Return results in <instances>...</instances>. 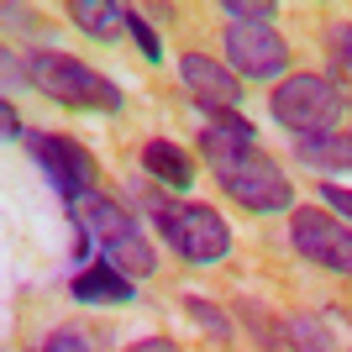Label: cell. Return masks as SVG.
<instances>
[{"label":"cell","instance_id":"6da1fadb","mask_svg":"<svg viewBox=\"0 0 352 352\" xmlns=\"http://www.w3.org/2000/svg\"><path fill=\"white\" fill-rule=\"evenodd\" d=\"M200 147H206V163L216 168L221 190L232 195L236 206H248L252 216H274V210L294 206L289 174L258 147V137H252V126L242 116L210 121L206 132H200Z\"/></svg>","mask_w":352,"mask_h":352},{"label":"cell","instance_id":"7a4b0ae2","mask_svg":"<svg viewBox=\"0 0 352 352\" xmlns=\"http://www.w3.org/2000/svg\"><path fill=\"white\" fill-rule=\"evenodd\" d=\"M69 210H74V226H79L89 242H100L105 263L116 268V274H126V279H147V274L158 268V252H153L147 232L111 200V195H89V200H79V206H69Z\"/></svg>","mask_w":352,"mask_h":352},{"label":"cell","instance_id":"3957f363","mask_svg":"<svg viewBox=\"0 0 352 352\" xmlns=\"http://www.w3.org/2000/svg\"><path fill=\"white\" fill-rule=\"evenodd\" d=\"M32 85L43 89L47 100L74 105V111H121V89L105 79L100 69H89L85 58L69 53H32L27 58Z\"/></svg>","mask_w":352,"mask_h":352},{"label":"cell","instance_id":"277c9868","mask_svg":"<svg viewBox=\"0 0 352 352\" xmlns=\"http://www.w3.org/2000/svg\"><path fill=\"white\" fill-rule=\"evenodd\" d=\"M153 226L184 263H221L232 252V232L210 206L195 200H153Z\"/></svg>","mask_w":352,"mask_h":352},{"label":"cell","instance_id":"5b68a950","mask_svg":"<svg viewBox=\"0 0 352 352\" xmlns=\"http://www.w3.org/2000/svg\"><path fill=\"white\" fill-rule=\"evenodd\" d=\"M342 89L326 79V74H289L279 89H274V100H268V111H274V121L279 126H289L294 137H316V132H331L342 116Z\"/></svg>","mask_w":352,"mask_h":352},{"label":"cell","instance_id":"8992f818","mask_svg":"<svg viewBox=\"0 0 352 352\" xmlns=\"http://www.w3.org/2000/svg\"><path fill=\"white\" fill-rule=\"evenodd\" d=\"M27 142H32L37 168L47 174V184H53V190H58L69 206H79V200H89V195H95V184H100V163L89 158V153L74 142V137L37 132V137H27Z\"/></svg>","mask_w":352,"mask_h":352},{"label":"cell","instance_id":"52a82bcc","mask_svg":"<svg viewBox=\"0 0 352 352\" xmlns=\"http://www.w3.org/2000/svg\"><path fill=\"white\" fill-rule=\"evenodd\" d=\"M289 242L300 258H310L316 268H326V274H342V279H352V226H342L331 210H294L289 216Z\"/></svg>","mask_w":352,"mask_h":352},{"label":"cell","instance_id":"ba28073f","mask_svg":"<svg viewBox=\"0 0 352 352\" xmlns=\"http://www.w3.org/2000/svg\"><path fill=\"white\" fill-rule=\"evenodd\" d=\"M289 63V47L274 27H248V21H232L226 27V69L236 79H274Z\"/></svg>","mask_w":352,"mask_h":352},{"label":"cell","instance_id":"9c48e42d","mask_svg":"<svg viewBox=\"0 0 352 352\" xmlns=\"http://www.w3.org/2000/svg\"><path fill=\"white\" fill-rule=\"evenodd\" d=\"M179 74H184V85H190L195 105L206 111V116L226 121V116H242L236 105H242V79H236L226 63L206 58V53H184L179 58Z\"/></svg>","mask_w":352,"mask_h":352},{"label":"cell","instance_id":"30bf717a","mask_svg":"<svg viewBox=\"0 0 352 352\" xmlns=\"http://www.w3.org/2000/svg\"><path fill=\"white\" fill-rule=\"evenodd\" d=\"M142 168H147V179H158L163 190H190V184H195L190 153H184L179 142H168V137L142 142Z\"/></svg>","mask_w":352,"mask_h":352},{"label":"cell","instance_id":"8fae6325","mask_svg":"<svg viewBox=\"0 0 352 352\" xmlns=\"http://www.w3.org/2000/svg\"><path fill=\"white\" fill-rule=\"evenodd\" d=\"M132 279L126 274H116V268L105 263H95V268H85V274H74V300H85V305H126L132 300Z\"/></svg>","mask_w":352,"mask_h":352},{"label":"cell","instance_id":"7c38bea8","mask_svg":"<svg viewBox=\"0 0 352 352\" xmlns=\"http://www.w3.org/2000/svg\"><path fill=\"white\" fill-rule=\"evenodd\" d=\"M294 158L305 163V168H326V174H342V168H352V137H342V132L294 137Z\"/></svg>","mask_w":352,"mask_h":352},{"label":"cell","instance_id":"4fadbf2b","mask_svg":"<svg viewBox=\"0 0 352 352\" xmlns=\"http://www.w3.org/2000/svg\"><path fill=\"white\" fill-rule=\"evenodd\" d=\"M69 16L79 21V32H85V37H95V43L121 37V32H126V21H132V11H126V6H105V0H74Z\"/></svg>","mask_w":352,"mask_h":352},{"label":"cell","instance_id":"5bb4252c","mask_svg":"<svg viewBox=\"0 0 352 352\" xmlns=\"http://www.w3.org/2000/svg\"><path fill=\"white\" fill-rule=\"evenodd\" d=\"M284 342L294 352H331V331L321 326V316H289L284 321Z\"/></svg>","mask_w":352,"mask_h":352},{"label":"cell","instance_id":"9a60e30c","mask_svg":"<svg viewBox=\"0 0 352 352\" xmlns=\"http://www.w3.org/2000/svg\"><path fill=\"white\" fill-rule=\"evenodd\" d=\"M221 11L232 16V21H248V27H268V21L279 16V6H274V0H226Z\"/></svg>","mask_w":352,"mask_h":352},{"label":"cell","instance_id":"2e32d148","mask_svg":"<svg viewBox=\"0 0 352 352\" xmlns=\"http://www.w3.org/2000/svg\"><path fill=\"white\" fill-rule=\"evenodd\" d=\"M184 310H190L195 321L206 326L210 337H232V321H221V310L210 305V300H200V294H184Z\"/></svg>","mask_w":352,"mask_h":352},{"label":"cell","instance_id":"e0dca14e","mask_svg":"<svg viewBox=\"0 0 352 352\" xmlns=\"http://www.w3.org/2000/svg\"><path fill=\"white\" fill-rule=\"evenodd\" d=\"M326 47H331V63L352 74V21H331V32H326Z\"/></svg>","mask_w":352,"mask_h":352},{"label":"cell","instance_id":"ac0fdd59","mask_svg":"<svg viewBox=\"0 0 352 352\" xmlns=\"http://www.w3.org/2000/svg\"><path fill=\"white\" fill-rule=\"evenodd\" d=\"M43 352H95V347H89V337H85V331L63 326V331H53V337L43 342Z\"/></svg>","mask_w":352,"mask_h":352},{"label":"cell","instance_id":"d6986e66","mask_svg":"<svg viewBox=\"0 0 352 352\" xmlns=\"http://www.w3.org/2000/svg\"><path fill=\"white\" fill-rule=\"evenodd\" d=\"M126 32H132V37H137V47H142V53H147V63H158V53H163V47H158V32H153V27H147V21H142V11H132V21H126Z\"/></svg>","mask_w":352,"mask_h":352},{"label":"cell","instance_id":"ffe728a7","mask_svg":"<svg viewBox=\"0 0 352 352\" xmlns=\"http://www.w3.org/2000/svg\"><path fill=\"white\" fill-rule=\"evenodd\" d=\"M326 206L331 210H342V216H347V226H352V190H342V184H326Z\"/></svg>","mask_w":352,"mask_h":352},{"label":"cell","instance_id":"44dd1931","mask_svg":"<svg viewBox=\"0 0 352 352\" xmlns=\"http://www.w3.org/2000/svg\"><path fill=\"white\" fill-rule=\"evenodd\" d=\"M126 352H184L179 342H168V337H147V342H132Z\"/></svg>","mask_w":352,"mask_h":352},{"label":"cell","instance_id":"7402d4cb","mask_svg":"<svg viewBox=\"0 0 352 352\" xmlns=\"http://www.w3.org/2000/svg\"><path fill=\"white\" fill-rule=\"evenodd\" d=\"M0 121H6V137H11V142H16V137H21V121H16V111H11V100L0 105Z\"/></svg>","mask_w":352,"mask_h":352}]
</instances>
